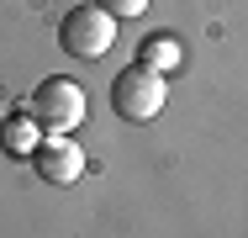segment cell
Masks as SVG:
<instances>
[{"label":"cell","instance_id":"1","mask_svg":"<svg viewBox=\"0 0 248 238\" xmlns=\"http://www.w3.org/2000/svg\"><path fill=\"white\" fill-rule=\"evenodd\" d=\"M27 111L37 117L43 138H69L74 127H85V111H90V101H85V85H74V80L53 74V80H43V85L32 90Z\"/></svg>","mask_w":248,"mask_h":238},{"label":"cell","instance_id":"2","mask_svg":"<svg viewBox=\"0 0 248 238\" xmlns=\"http://www.w3.org/2000/svg\"><path fill=\"white\" fill-rule=\"evenodd\" d=\"M164 101H169L164 74H153V69H143V64L122 69V74L111 80V111L127 117V122H153V117L164 111Z\"/></svg>","mask_w":248,"mask_h":238},{"label":"cell","instance_id":"3","mask_svg":"<svg viewBox=\"0 0 248 238\" xmlns=\"http://www.w3.org/2000/svg\"><path fill=\"white\" fill-rule=\"evenodd\" d=\"M111 43H116V16L106 5H74L58 21V48L74 58H100Z\"/></svg>","mask_w":248,"mask_h":238},{"label":"cell","instance_id":"4","mask_svg":"<svg viewBox=\"0 0 248 238\" xmlns=\"http://www.w3.org/2000/svg\"><path fill=\"white\" fill-rule=\"evenodd\" d=\"M32 170L48 180V186H74L85 175V153L74 138H43L37 153H32Z\"/></svg>","mask_w":248,"mask_h":238},{"label":"cell","instance_id":"5","mask_svg":"<svg viewBox=\"0 0 248 238\" xmlns=\"http://www.w3.org/2000/svg\"><path fill=\"white\" fill-rule=\"evenodd\" d=\"M138 64L153 69V74H169V69H180V43H174L169 32H148V37L138 43Z\"/></svg>","mask_w":248,"mask_h":238},{"label":"cell","instance_id":"6","mask_svg":"<svg viewBox=\"0 0 248 238\" xmlns=\"http://www.w3.org/2000/svg\"><path fill=\"white\" fill-rule=\"evenodd\" d=\"M0 143H5V153H16V159H32L37 153V117L32 111H21V117H11L5 127H0Z\"/></svg>","mask_w":248,"mask_h":238},{"label":"cell","instance_id":"7","mask_svg":"<svg viewBox=\"0 0 248 238\" xmlns=\"http://www.w3.org/2000/svg\"><path fill=\"white\" fill-rule=\"evenodd\" d=\"M106 11H111L116 21H138V16L148 11V0H106Z\"/></svg>","mask_w":248,"mask_h":238}]
</instances>
